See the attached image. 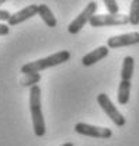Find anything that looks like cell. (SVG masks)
<instances>
[{
	"label": "cell",
	"mask_w": 139,
	"mask_h": 146,
	"mask_svg": "<svg viewBox=\"0 0 139 146\" xmlns=\"http://www.w3.org/2000/svg\"><path fill=\"white\" fill-rule=\"evenodd\" d=\"M107 7V11L111 13V14H117L120 11V6L117 3V0H103Z\"/></svg>",
	"instance_id": "15"
},
{
	"label": "cell",
	"mask_w": 139,
	"mask_h": 146,
	"mask_svg": "<svg viewBox=\"0 0 139 146\" xmlns=\"http://www.w3.org/2000/svg\"><path fill=\"white\" fill-rule=\"evenodd\" d=\"M41 80V74L39 73H25L21 80H20V84L24 86V87H33L35 84H38Z\"/></svg>",
	"instance_id": "13"
},
{
	"label": "cell",
	"mask_w": 139,
	"mask_h": 146,
	"mask_svg": "<svg viewBox=\"0 0 139 146\" xmlns=\"http://www.w3.org/2000/svg\"><path fill=\"white\" fill-rule=\"evenodd\" d=\"M90 25L96 27V28H101V27H114V25H126L129 23V16L125 14H94L93 17L90 18Z\"/></svg>",
	"instance_id": "3"
},
{
	"label": "cell",
	"mask_w": 139,
	"mask_h": 146,
	"mask_svg": "<svg viewBox=\"0 0 139 146\" xmlns=\"http://www.w3.org/2000/svg\"><path fill=\"white\" fill-rule=\"evenodd\" d=\"M6 1H7V0H0V6H1L3 3H6Z\"/></svg>",
	"instance_id": "19"
},
{
	"label": "cell",
	"mask_w": 139,
	"mask_h": 146,
	"mask_svg": "<svg viewBox=\"0 0 139 146\" xmlns=\"http://www.w3.org/2000/svg\"><path fill=\"white\" fill-rule=\"evenodd\" d=\"M128 16H129V24L138 25L139 24V0H132Z\"/></svg>",
	"instance_id": "14"
},
{
	"label": "cell",
	"mask_w": 139,
	"mask_h": 146,
	"mask_svg": "<svg viewBox=\"0 0 139 146\" xmlns=\"http://www.w3.org/2000/svg\"><path fill=\"white\" fill-rule=\"evenodd\" d=\"M61 146H74V145L70 143V142H66V143H63V145H61Z\"/></svg>",
	"instance_id": "18"
},
{
	"label": "cell",
	"mask_w": 139,
	"mask_h": 146,
	"mask_svg": "<svg viewBox=\"0 0 139 146\" xmlns=\"http://www.w3.org/2000/svg\"><path fill=\"white\" fill-rule=\"evenodd\" d=\"M30 112H31L34 133L38 138L44 136L47 132V127H45V119L41 107V87L38 84L30 89Z\"/></svg>",
	"instance_id": "1"
},
{
	"label": "cell",
	"mask_w": 139,
	"mask_h": 146,
	"mask_svg": "<svg viewBox=\"0 0 139 146\" xmlns=\"http://www.w3.org/2000/svg\"><path fill=\"white\" fill-rule=\"evenodd\" d=\"M96 11H97V3L96 1H90L84 7V10L68 25V31H69L70 34H77L87 23L90 21V18L94 16Z\"/></svg>",
	"instance_id": "5"
},
{
	"label": "cell",
	"mask_w": 139,
	"mask_h": 146,
	"mask_svg": "<svg viewBox=\"0 0 139 146\" xmlns=\"http://www.w3.org/2000/svg\"><path fill=\"white\" fill-rule=\"evenodd\" d=\"M134 68H135V60L132 56H125L122 60V70L121 79L122 80H131L134 76Z\"/></svg>",
	"instance_id": "12"
},
{
	"label": "cell",
	"mask_w": 139,
	"mask_h": 146,
	"mask_svg": "<svg viewBox=\"0 0 139 146\" xmlns=\"http://www.w3.org/2000/svg\"><path fill=\"white\" fill-rule=\"evenodd\" d=\"M10 33V25L9 24H0V36L7 35Z\"/></svg>",
	"instance_id": "16"
},
{
	"label": "cell",
	"mask_w": 139,
	"mask_h": 146,
	"mask_svg": "<svg viewBox=\"0 0 139 146\" xmlns=\"http://www.w3.org/2000/svg\"><path fill=\"white\" fill-rule=\"evenodd\" d=\"M38 14L49 28H55L58 25V21H56V18L53 16L52 10L47 4H38Z\"/></svg>",
	"instance_id": "10"
},
{
	"label": "cell",
	"mask_w": 139,
	"mask_h": 146,
	"mask_svg": "<svg viewBox=\"0 0 139 146\" xmlns=\"http://www.w3.org/2000/svg\"><path fill=\"white\" fill-rule=\"evenodd\" d=\"M70 59V52L69 51H59L56 54L49 55L47 58L38 59L34 62H28L25 65L21 66V73H39L41 70H45L48 68H53L58 65H62L65 62H68Z\"/></svg>",
	"instance_id": "2"
},
{
	"label": "cell",
	"mask_w": 139,
	"mask_h": 146,
	"mask_svg": "<svg viewBox=\"0 0 139 146\" xmlns=\"http://www.w3.org/2000/svg\"><path fill=\"white\" fill-rule=\"evenodd\" d=\"M108 52H110V48H108L107 45L98 46V48H96L94 51H91V52H88L87 55H84L83 59H82V63H83L84 66H91V65L100 62L101 59H104L105 56L108 55Z\"/></svg>",
	"instance_id": "9"
},
{
	"label": "cell",
	"mask_w": 139,
	"mask_h": 146,
	"mask_svg": "<svg viewBox=\"0 0 139 146\" xmlns=\"http://www.w3.org/2000/svg\"><path fill=\"white\" fill-rule=\"evenodd\" d=\"M139 44V33L134 31V33H128V34H121V35L110 36L107 39V46L111 49L115 48H124V46H131Z\"/></svg>",
	"instance_id": "7"
},
{
	"label": "cell",
	"mask_w": 139,
	"mask_h": 146,
	"mask_svg": "<svg viewBox=\"0 0 139 146\" xmlns=\"http://www.w3.org/2000/svg\"><path fill=\"white\" fill-rule=\"evenodd\" d=\"M10 13L7 11V10H0V21H7L9 18H10Z\"/></svg>",
	"instance_id": "17"
},
{
	"label": "cell",
	"mask_w": 139,
	"mask_h": 146,
	"mask_svg": "<svg viewBox=\"0 0 139 146\" xmlns=\"http://www.w3.org/2000/svg\"><path fill=\"white\" fill-rule=\"evenodd\" d=\"M129 93H131V80H122L118 86V103L121 106H125L129 101Z\"/></svg>",
	"instance_id": "11"
},
{
	"label": "cell",
	"mask_w": 139,
	"mask_h": 146,
	"mask_svg": "<svg viewBox=\"0 0 139 146\" xmlns=\"http://www.w3.org/2000/svg\"><path fill=\"white\" fill-rule=\"evenodd\" d=\"M35 14H38V4H30V6H27V7L18 10L17 13L11 14L10 18L7 20V24H9L10 27L17 25L20 23H24V21L30 20L31 17H34Z\"/></svg>",
	"instance_id": "8"
},
{
	"label": "cell",
	"mask_w": 139,
	"mask_h": 146,
	"mask_svg": "<svg viewBox=\"0 0 139 146\" xmlns=\"http://www.w3.org/2000/svg\"><path fill=\"white\" fill-rule=\"evenodd\" d=\"M97 101H98L100 107L103 108V111L107 114V117H108L117 127H124V125H125V118H124V115H122L121 112L118 111V108L112 104V101L110 100V97H108L105 93H100V94L97 96Z\"/></svg>",
	"instance_id": "4"
},
{
	"label": "cell",
	"mask_w": 139,
	"mask_h": 146,
	"mask_svg": "<svg viewBox=\"0 0 139 146\" xmlns=\"http://www.w3.org/2000/svg\"><path fill=\"white\" fill-rule=\"evenodd\" d=\"M74 131L80 135L90 136V138H97V139H108V138L112 136L111 129L90 125V124H86V122H77L74 125Z\"/></svg>",
	"instance_id": "6"
}]
</instances>
